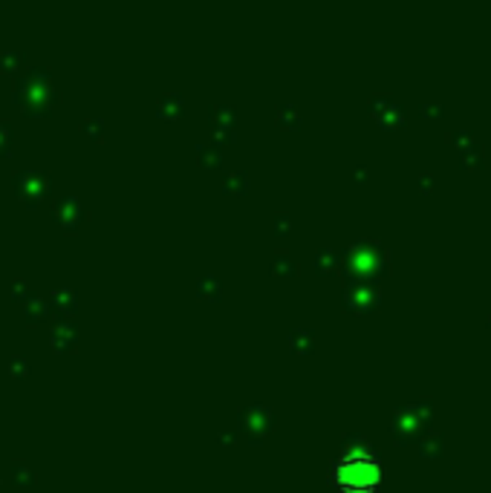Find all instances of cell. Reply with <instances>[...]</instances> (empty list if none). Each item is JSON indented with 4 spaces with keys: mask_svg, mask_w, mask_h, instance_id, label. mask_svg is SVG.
<instances>
[{
    "mask_svg": "<svg viewBox=\"0 0 491 493\" xmlns=\"http://www.w3.org/2000/svg\"><path fill=\"white\" fill-rule=\"evenodd\" d=\"M379 479H382L379 461L364 450H353L350 456H344L339 461V468H335V482H339L347 493H370V490H376Z\"/></svg>",
    "mask_w": 491,
    "mask_h": 493,
    "instance_id": "1",
    "label": "cell"
},
{
    "mask_svg": "<svg viewBox=\"0 0 491 493\" xmlns=\"http://www.w3.org/2000/svg\"><path fill=\"white\" fill-rule=\"evenodd\" d=\"M431 413H434V404L431 401H419V404H411L408 410H399L396 416V427L405 424V436H425L428 424H431Z\"/></svg>",
    "mask_w": 491,
    "mask_h": 493,
    "instance_id": "2",
    "label": "cell"
},
{
    "mask_svg": "<svg viewBox=\"0 0 491 493\" xmlns=\"http://www.w3.org/2000/svg\"><path fill=\"white\" fill-rule=\"evenodd\" d=\"M459 168H463V170L483 168V144H480V142L468 144L466 150H459Z\"/></svg>",
    "mask_w": 491,
    "mask_h": 493,
    "instance_id": "3",
    "label": "cell"
},
{
    "mask_svg": "<svg viewBox=\"0 0 491 493\" xmlns=\"http://www.w3.org/2000/svg\"><path fill=\"white\" fill-rule=\"evenodd\" d=\"M419 450H422V456H431V458L442 456L445 453V436L442 433H425Z\"/></svg>",
    "mask_w": 491,
    "mask_h": 493,
    "instance_id": "4",
    "label": "cell"
},
{
    "mask_svg": "<svg viewBox=\"0 0 491 493\" xmlns=\"http://www.w3.org/2000/svg\"><path fill=\"white\" fill-rule=\"evenodd\" d=\"M474 142H477V136H474V130H468V127H463V130H451V133H448V144L456 147V150H466V147L474 144Z\"/></svg>",
    "mask_w": 491,
    "mask_h": 493,
    "instance_id": "5",
    "label": "cell"
},
{
    "mask_svg": "<svg viewBox=\"0 0 491 493\" xmlns=\"http://www.w3.org/2000/svg\"><path fill=\"white\" fill-rule=\"evenodd\" d=\"M422 113H425V116H431V113H434V118H440V116L445 113V104H440V101L428 104V101H425V104H422Z\"/></svg>",
    "mask_w": 491,
    "mask_h": 493,
    "instance_id": "6",
    "label": "cell"
},
{
    "mask_svg": "<svg viewBox=\"0 0 491 493\" xmlns=\"http://www.w3.org/2000/svg\"><path fill=\"white\" fill-rule=\"evenodd\" d=\"M485 326H488V329H491V315H488V318H485Z\"/></svg>",
    "mask_w": 491,
    "mask_h": 493,
    "instance_id": "7",
    "label": "cell"
}]
</instances>
